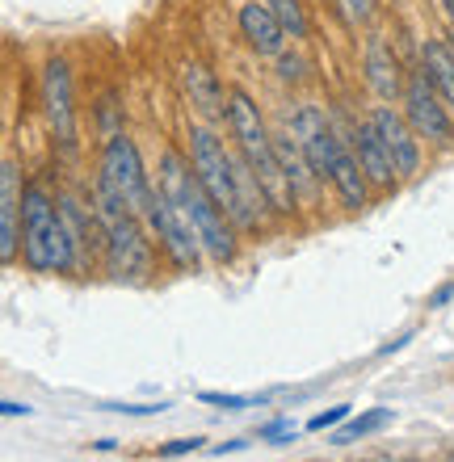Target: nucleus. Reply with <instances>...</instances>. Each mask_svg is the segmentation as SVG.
<instances>
[{
    "instance_id": "f257e3e1",
    "label": "nucleus",
    "mask_w": 454,
    "mask_h": 462,
    "mask_svg": "<svg viewBox=\"0 0 454 462\" xmlns=\"http://www.w3.org/2000/svg\"><path fill=\"white\" fill-rule=\"evenodd\" d=\"M190 164H194L198 181L207 185V194L223 207V215L236 223L240 231H261L270 219V198L257 185L253 169L245 164V156H232L223 139L210 126H194L190 131Z\"/></svg>"
},
{
    "instance_id": "f03ea898",
    "label": "nucleus",
    "mask_w": 454,
    "mask_h": 462,
    "mask_svg": "<svg viewBox=\"0 0 454 462\" xmlns=\"http://www.w3.org/2000/svg\"><path fill=\"white\" fill-rule=\"evenodd\" d=\"M156 189L169 198L172 207L185 215V223L198 231V240L207 248V256H215L219 265H227L236 256V223L223 215V207L215 198L207 194V185L198 181L194 164L181 156V152H172L164 147V156H160V172H156Z\"/></svg>"
},
{
    "instance_id": "7ed1b4c3",
    "label": "nucleus",
    "mask_w": 454,
    "mask_h": 462,
    "mask_svg": "<svg viewBox=\"0 0 454 462\" xmlns=\"http://www.w3.org/2000/svg\"><path fill=\"white\" fill-rule=\"evenodd\" d=\"M227 131H232L236 147H240L245 164L253 169L257 185L265 189V198H270L273 215H291L295 202H299V194H295V185H291V177H286V169H283L278 139H270L265 122H261L257 101L248 97L245 88H227Z\"/></svg>"
},
{
    "instance_id": "20e7f679",
    "label": "nucleus",
    "mask_w": 454,
    "mask_h": 462,
    "mask_svg": "<svg viewBox=\"0 0 454 462\" xmlns=\"http://www.w3.org/2000/svg\"><path fill=\"white\" fill-rule=\"evenodd\" d=\"M22 256L34 273H72L76 253L63 231L60 202H51L42 185H25L22 198Z\"/></svg>"
},
{
    "instance_id": "39448f33",
    "label": "nucleus",
    "mask_w": 454,
    "mask_h": 462,
    "mask_svg": "<svg viewBox=\"0 0 454 462\" xmlns=\"http://www.w3.org/2000/svg\"><path fill=\"white\" fill-rule=\"evenodd\" d=\"M97 215L106 223V253H101V265L114 282H139L148 278L152 269V244L148 231L139 227V215L118 202L110 189L97 185Z\"/></svg>"
},
{
    "instance_id": "423d86ee",
    "label": "nucleus",
    "mask_w": 454,
    "mask_h": 462,
    "mask_svg": "<svg viewBox=\"0 0 454 462\" xmlns=\"http://www.w3.org/2000/svg\"><path fill=\"white\" fill-rule=\"evenodd\" d=\"M101 189H110L118 202H123L131 215H148L152 198H156V189H152L148 172H144V160H139V147L135 139H126V134H114V139H106V147H101V177H97Z\"/></svg>"
},
{
    "instance_id": "0eeeda50",
    "label": "nucleus",
    "mask_w": 454,
    "mask_h": 462,
    "mask_svg": "<svg viewBox=\"0 0 454 462\" xmlns=\"http://www.w3.org/2000/svg\"><path fill=\"white\" fill-rule=\"evenodd\" d=\"M404 118L417 131V139H430L433 147H450L454 143V122L446 114V97L433 88V80L421 72H408L404 80Z\"/></svg>"
},
{
    "instance_id": "6e6552de",
    "label": "nucleus",
    "mask_w": 454,
    "mask_h": 462,
    "mask_svg": "<svg viewBox=\"0 0 454 462\" xmlns=\"http://www.w3.org/2000/svg\"><path fill=\"white\" fill-rule=\"evenodd\" d=\"M144 223L152 227V236L160 240V248L169 253V261L177 269H190V273H194V269L202 265V253H207V248H202V240H198V231L185 223V215L172 207L160 189H156V198H152Z\"/></svg>"
},
{
    "instance_id": "1a4fd4ad",
    "label": "nucleus",
    "mask_w": 454,
    "mask_h": 462,
    "mask_svg": "<svg viewBox=\"0 0 454 462\" xmlns=\"http://www.w3.org/2000/svg\"><path fill=\"white\" fill-rule=\"evenodd\" d=\"M42 114L55 143L72 156L76 152V110H72V72L63 60H47L42 68Z\"/></svg>"
},
{
    "instance_id": "9d476101",
    "label": "nucleus",
    "mask_w": 454,
    "mask_h": 462,
    "mask_svg": "<svg viewBox=\"0 0 454 462\" xmlns=\"http://www.w3.org/2000/svg\"><path fill=\"white\" fill-rule=\"evenodd\" d=\"M60 219H63L68 240H72L76 269H88L93 265V253H106V223H101V215L88 210L80 198L63 194L60 198Z\"/></svg>"
},
{
    "instance_id": "9b49d317",
    "label": "nucleus",
    "mask_w": 454,
    "mask_h": 462,
    "mask_svg": "<svg viewBox=\"0 0 454 462\" xmlns=\"http://www.w3.org/2000/svg\"><path fill=\"white\" fill-rule=\"evenodd\" d=\"M240 38L248 42V51H257L265 60H278L286 51V30L278 22V13L270 9V0H248L240 5Z\"/></svg>"
},
{
    "instance_id": "f8f14e48",
    "label": "nucleus",
    "mask_w": 454,
    "mask_h": 462,
    "mask_svg": "<svg viewBox=\"0 0 454 462\" xmlns=\"http://www.w3.org/2000/svg\"><path fill=\"white\" fill-rule=\"evenodd\" d=\"M22 172H17V160L5 156L0 164V261L9 265L17 256V240H22Z\"/></svg>"
},
{
    "instance_id": "ddd939ff",
    "label": "nucleus",
    "mask_w": 454,
    "mask_h": 462,
    "mask_svg": "<svg viewBox=\"0 0 454 462\" xmlns=\"http://www.w3.org/2000/svg\"><path fill=\"white\" fill-rule=\"evenodd\" d=\"M370 122H375V131L383 134V143L392 152L395 172H400V177H412V172L421 169V147H417V131L408 126V118L395 114L392 106H379V110L370 114Z\"/></svg>"
},
{
    "instance_id": "4468645a",
    "label": "nucleus",
    "mask_w": 454,
    "mask_h": 462,
    "mask_svg": "<svg viewBox=\"0 0 454 462\" xmlns=\"http://www.w3.org/2000/svg\"><path fill=\"white\" fill-rule=\"evenodd\" d=\"M181 93L190 97L198 114H207V118H227V93H223L219 76L210 72L207 63H181Z\"/></svg>"
},
{
    "instance_id": "2eb2a0df",
    "label": "nucleus",
    "mask_w": 454,
    "mask_h": 462,
    "mask_svg": "<svg viewBox=\"0 0 454 462\" xmlns=\"http://www.w3.org/2000/svg\"><path fill=\"white\" fill-rule=\"evenodd\" d=\"M354 156L357 164H362V172H366L370 185H379V189H387V185L400 177L392 164V152H387V143H383V134L375 131V122H357L354 126Z\"/></svg>"
},
{
    "instance_id": "dca6fc26",
    "label": "nucleus",
    "mask_w": 454,
    "mask_h": 462,
    "mask_svg": "<svg viewBox=\"0 0 454 462\" xmlns=\"http://www.w3.org/2000/svg\"><path fill=\"white\" fill-rule=\"evenodd\" d=\"M366 80H370V88H375L383 101L404 97V80H408V76L400 72V60H395V51L387 47V38H383V34H370L366 38Z\"/></svg>"
},
{
    "instance_id": "f3484780",
    "label": "nucleus",
    "mask_w": 454,
    "mask_h": 462,
    "mask_svg": "<svg viewBox=\"0 0 454 462\" xmlns=\"http://www.w3.org/2000/svg\"><path fill=\"white\" fill-rule=\"evenodd\" d=\"M329 185L337 189V198H341V207L349 210H362L366 207V172H362V164H357V156L345 147L341 156H337V164L329 169Z\"/></svg>"
},
{
    "instance_id": "a211bd4d",
    "label": "nucleus",
    "mask_w": 454,
    "mask_h": 462,
    "mask_svg": "<svg viewBox=\"0 0 454 462\" xmlns=\"http://www.w3.org/2000/svg\"><path fill=\"white\" fill-rule=\"evenodd\" d=\"M421 68L433 80V88L446 97V106H454V47L442 42V38H430L421 47Z\"/></svg>"
},
{
    "instance_id": "6ab92c4d",
    "label": "nucleus",
    "mask_w": 454,
    "mask_h": 462,
    "mask_svg": "<svg viewBox=\"0 0 454 462\" xmlns=\"http://www.w3.org/2000/svg\"><path fill=\"white\" fill-rule=\"evenodd\" d=\"M392 420V408H370V412L354 416V420H345V425H337V433H332V446H349V441L366 438V433H375V429H383Z\"/></svg>"
},
{
    "instance_id": "aec40b11",
    "label": "nucleus",
    "mask_w": 454,
    "mask_h": 462,
    "mask_svg": "<svg viewBox=\"0 0 454 462\" xmlns=\"http://www.w3.org/2000/svg\"><path fill=\"white\" fill-rule=\"evenodd\" d=\"M270 9L278 13L286 38H307V9L303 0H270Z\"/></svg>"
},
{
    "instance_id": "412c9836",
    "label": "nucleus",
    "mask_w": 454,
    "mask_h": 462,
    "mask_svg": "<svg viewBox=\"0 0 454 462\" xmlns=\"http://www.w3.org/2000/svg\"><path fill=\"white\" fill-rule=\"evenodd\" d=\"M198 403H210V408H223V412H240V408H261V395L253 400V395H223V391H202L198 395Z\"/></svg>"
},
{
    "instance_id": "4be33fe9",
    "label": "nucleus",
    "mask_w": 454,
    "mask_h": 462,
    "mask_svg": "<svg viewBox=\"0 0 454 462\" xmlns=\"http://www.w3.org/2000/svg\"><path fill=\"white\" fill-rule=\"evenodd\" d=\"M375 5L379 0H337V9H341V17L349 25H366L375 17Z\"/></svg>"
},
{
    "instance_id": "5701e85b",
    "label": "nucleus",
    "mask_w": 454,
    "mask_h": 462,
    "mask_svg": "<svg viewBox=\"0 0 454 462\" xmlns=\"http://www.w3.org/2000/svg\"><path fill=\"white\" fill-rule=\"evenodd\" d=\"M345 420H349V403H337V408H329V412L311 416L307 429H311V433H324V429H337V425H345Z\"/></svg>"
},
{
    "instance_id": "b1692460",
    "label": "nucleus",
    "mask_w": 454,
    "mask_h": 462,
    "mask_svg": "<svg viewBox=\"0 0 454 462\" xmlns=\"http://www.w3.org/2000/svg\"><path fill=\"white\" fill-rule=\"evenodd\" d=\"M307 76V63L299 60V55H278V80H286V85H299V80H303Z\"/></svg>"
},
{
    "instance_id": "393cba45",
    "label": "nucleus",
    "mask_w": 454,
    "mask_h": 462,
    "mask_svg": "<svg viewBox=\"0 0 454 462\" xmlns=\"http://www.w3.org/2000/svg\"><path fill=\"white\" fill-rule=\"evenodd\" d=\"M169 403H106V412H123V416H156Z\"/></svg>"
},
{
    "instance_id": "a878e982",
    "label": "nucleus",
    "mask_w": 454,
    "mask_h": 462,
    "mask_svg": "<svg viewBox=\"0 0 454 462\" xmlns=\"http://www.w3.org/2000/svg\"><path fill=\"white\" fill-rule=\"evenodd\" d=\"M202 450V438H181V441H169V446H160V458H177V454H194Z\"/></svg>"
},
{
    "instance_id": "bb28decb",
    "label": "nucleus",
    "mask_w": 454,
    "mask_h": 462,
    "mask_svg": "<svg viewBox=\"0 0 454 462\" xmlns=\"http://www.w3.org/2000/svg\"><path fill=\"white\" fill-rule=\"evenodd\" d=\"M257 438L261 441H270V438H295V425H291V420H270L265 429H257Z\"/></svg>"
},
{
    "instance_id": "cd10ccee",
    "label": "nucleus",
    "mask_w": 454,
    "mask_h": 462,
    "mask_svg": "<svg viewBox=\"0 0 454 462\" xmlns=\"http://www.w3.org/2000/svg\"><path fill=\"white\" fill-rule=\"evenodd\" d=\"M0 412H5V416H30L34 408H30V403H17V400H5V403H0Z\"/></svg>"
},
{
    "instance_id": "c85d7f7f",
    "label": "nucleus",
    "mask_w": 454,
    "mask_h": 462,
    "mask_svg": "<svg viewBox=\"0 0 454 462\" xmlns=\"http://www.w3.org/2000/svg\"><path fill=\"white\" fill-rule=\"evenodd\" d=\"M450 294H454V286H442V291L433 294V303H430V307H442V303H446V299H450Z\"/></svg>"
},
{
    "instance_id": "c756f323",
    "label": "nucleus",
    "mask_w": 454,
    "mask_h": 462,
    "mask_svg": "<svg viewBox=\"0 0 454 462\" xmlns=\"http://www.w3.org/2000/svg\"><path fill=\"white\" fill-rule=\"evenodd\" d=\"M442 5H446V13H450V17H454V0H442Z\"/></svg>"
},
{
    "instance_id": "7c9ffc66",
    "label": "nucleus",
    "mask_w": 454,
    "mask_h": 462,
    "mask_svg": "<svg viewBox=\"0 0 454 462\" xmlns=\"http://www.w3.org/2000/svg\"><path fill=\"white\" fill-rule=\"evenodd\" d=\"M366 462H392V458H366Z\"/></svg>"
},
{
    "instance_id": "2f4dec72",
    "label": "nucleus",
    "mask_w": 454,
    "mask_h": 462,
    "mask_svg": "<svg viewBox=\"0 0 454 462\" xmlns=\"http://www.w3.org/2000/svg\"><path fill=\"white\" fill-rule=\"evenodd\" d=\"M408 462H421V458H408Z\"/></svg>"
},
{
    "instance_id": "473e14b6",
    "label": "nucleus",
    "mask_w": 454,
    "mask_h": 462,
    "mask_svg": "<svg viewBox=\"0 0 454 462\" xmlns=\"http://www.w3.org/2000/svg\"><path fill=\"white\" fill-rule=\"evenodd\" d=\"M446 462H454V458H446Z\"/></svg>"
}]
</instances>
